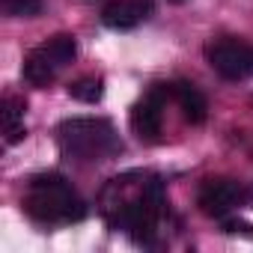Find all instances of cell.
<instances>
[{"label":"cell","mask_w":253,"mask_h":253,"mask_svg":"<svg viewBox=\"0 0 253 253\" xmlns=\"http://www.w3.org/2000/svg\"><path fill=\"white\" fill-rule=\"evenodd\" d=\"M220 223H223V232L226 235H250L253 232V226L250 223H244V220H238V217H220Z\"/></svg>","instance_id":"12"},{"label":"cell","mask_w":253,"mask_h":253,"mask_svg":"<svg viewBox=\"0 0 253 253\" xmlns=\"http://www.w3.org/2000/svg\"><path fill=\"white\" fill-rule=\"evenodd\" d=\"M152 0H110L101 9V21L110 30H134L152 15Z\"/></svg>","instance_id":"7"},{"label":"cell","mask_w":253,"mask_h":253,"mask_svg":"<svg viewBox=\"0 0 253 253\" xmlns=\"http://www.w3.org/2000/svg\"><path fill=\"white\" fill-rule=\"evenodd\" d=\"M241 203H247V191L232 179H206L197 191V206L206 217L220 220Z\"/></svg>","instance_id":"6"},{"label":"cell","mask_w":253,"mask_h":253,"mask_svg":"<svg viewBox=\"0 0 253 253\" xmlns=\"http://www.w3.org/2000/svg\"><path fill=\"white\" fill-rule=\"evenodd\" d=\"M57 143L63 155L78 161H104L122 152L119 134L110 119L101 116H75L57 125Z\"/></svg>","instance_id":"2"},{"label":"cell","mask_w":253,"mask_h":253,"mask_svg":"<svg viewBox=\"0 0 253 253\" xmlns=\"http://www.w3.org/2000/svg\"><path fill=\"white\" fill-rule=\"evenodd\" d=\"M75 57H78V42H75V36L57 33V36L45 39L39 48H33V51L24 57L21 75H24V81L33 84V86H48V84L57 78V72H60L63 66H69Z\"/></svg>","instance_id":"3"},{"label":"cell","mask_w":253,"mask_h":253,"mask_svg":"<svg viewBox=\"0 0 253 253\" xmlns=\"http://www.w3.org/2000/svg\"><path fill=\"white\" fill-rule=\"evenodd\" d=\"M24 211L39 223H78L86 217V203L60 173H39L27 185Z\"/></svg>","instance_id":"1"},{"label":"cell","mask_w":253,"mask_h":253,"mask_svg":"<svg viewBox=\"0 0 253 253\" xmlns=\"http://www.w3.org/2000/svg\"><path fill=\"white\" fill-rule=\"evenodd\" d=\"M69 95H72L75 101L95 104V101H101V95H104V81H101V78H95V75L78 78V81H72V84H69Z\"/></svg>","instance_id":"10"},{"label":"cell","mask_w":253,"mask_h":253,"mask_svg":"<svg viewBox=\"0 0 253 253\" xmlns=\"http://www.w3.org/2000/svg\"><path fill=\"white\" fill-rule=\"evenodd\" d=\"M3 134H6V143H21L27 128H24V110H27V101L21 95H6L3 98Z\"/></svg>","instance_id":"9"},{"label":"cell","mask_w":253,"mask_h":253,"mask_svg":"<svg viewBox=\"0 0 253 253\" xmlns=\"http://www.w3.org/2000/svg\"><path fill=\"white\" fill-rule=\"evenodd\" d=\"M173 95L170 84H155L140 101L131 107V128L140 140L155 143L161 137V122H164V101Z\"/></svg>","instance_id":"5"},{"label":"cell","mask_w":253,"mask_h":253,"mask_svg":"<svg viewBox=\"0 0 253 253\" xmlns=\"http://www.w3.org/2000/svg\"><path fill=\"white\" fill-rule=\"evenodd\" d=\"M42 6V0H3V12L9 18H36Z\"/></svg>","instance_id":"11"},{"label":"cell","mask_w":253,"mask_h":253,"mask_svg":"<svg viewBox=\"0 0 253 253\" xmlns=\"http://www.w3.org/2000/svg\"><path fill=\"white\" fill-rule=\"evenodd\" d=\"M206 60L223 81L253 78V45L244 39H232V36L211 39L206 45Z\"/></svg>","instance_id":"4"},{"label":"cell","mask_w":253,"mask_h":253,"mask_svg":"<svg viewBox=\"0 0 253 253\" xmlns=\"http://www.w3.org/2000/svg\"><path fill=\"white\" fill-rule=\"evenodd\" d=\"M170 89H173V98H176V104H179L185 122H191V125H203L206 116H209L206 95H203L191 81H176V84H170Z\"/></svg>","instance_id":"8"}]
</instances>
